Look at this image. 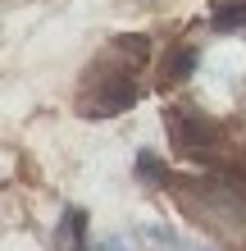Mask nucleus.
Instances as JSON below:
<instances>
[{
    "instance_id": "nucleus-1",
    "label": "nucleus",
    "mask_w": 246,
    "mask_h": 251,
    "mask_svg": "<svg viewBox=\"0 0 246 251\" xmlns=\"http://www.w3.org/2000/svg\"><path fill=\"white\" fill-rule=\"evenodd\" d=\"M146 64H151V37H146V32H123V37H114L110 46L82 69L73 110L82 114V119H114V114L133 110L137 96H141L137 73L146 69Z\"/></svg>"
},
{
    "instance_id": "nucleus-2",
    "label": "nucleus",
    "mask_w": 246,
    "mask_h": 251,
    "mask_svg": "<svg viewBox=\"0 0 246 251\" xmlns=\"http://www.w3.org/2000/svg\"><path fill=\"white\" fill-rule=\"evenodd\" d=\"M196 60H201V50L196 46H178V50H169L164 60H160V92H169V87H178V82H187L192 78V69H196Z\"/></svg>"
},
{
    "instance_id": "nucleus-3",
    "label": "nucleus",
    "mask_w": 246,
    "mask_h": 251,
    "mask_svg": "<svg viewBox=\"0 0 246 251\" xmlns=\"http://www.w3.org/2000/svg\"><path fill=\"white\" fill-rule=\"evenodd\" d=\"M55 247H60V251H91V247H87V210H82V205H68V210L60 215Z\"/></svg>"
},
{
    "instance_id": "nucleus-4",
    "label": "nucleus",
    "mask_w": 246,
    "mask_h": 251,
    "mask_svg": "<svg viewBox=\"0 0 246 251\" xmlns=\"http://www.w3.org/2000/svg\"><path fill=\"white\" fill-rule=\"evenodd\" d=\"M210 27L214 32H242L246 27V0H214L210 5Z\"/></svg>"
},
{
    "instance_id": "nucleus-5",
    "label": "nucleus",
    "mask_w": 246,
    "mask_h": 251,
    "mask_svg": "<svg viewBox=\"0 0 246 251\" xmlns=\"http://www.w3.org/2000/svg\"><path fill=\"white\" fill-rule=\"evenodd\" d=\"M96 251H123V247H119V242H100Z\"/></svg>"
}]
</instances>
